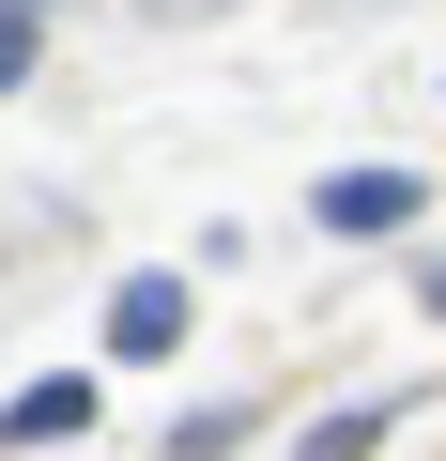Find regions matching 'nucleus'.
<instances>
[{
    "instance_id": "obj_1",
    "label": "nucleus",
    "mask_w": 446,
    "mask_h": 461,
    "mask_svg": "<svg viewBox=\"0 0 446 461\" xmlns=\"http://www.w3.org/2000/svg\"><path fill=\"white\" fill-rule=\"evenodd\" d=\"M415 200H431L415 169H323V185H308V215L339 230V247H385V230H415Z\"/></svg>"
},
{
    "instance_id": "obj_2",
    "label": "nucleus",
    "mask_w": 446,
    "mask_h": 461,
    "mask_svg": "<svg viewBox=\"0 0 446 461\" xmlns=\"http://www.w3.org/2000/svg\"><path fill=\"white\" fill-rule=\"evenodd\" d=\"M185 323H200V293H185V277H154V262H139V277L108 293V354H123V369H154V354H169Z\"/></svg>"
},
{
    "instance_id": "obj_3",
    "label": "nucleus",
    "mask_w": 446,
    "mask_h": 461,
    "mask_svg": "<svg viewBox=\"0 0 446 461\" xmlns=\"http://www.w3.org/2000/svg\"><path fill=\"white\" fill-rule=\"evenodd\" d=\"M77 430H93V384H77V369H47V384L0 400V446H77Z\"/></svg>"
},
{
    "instance_id": "obj_4",
    "label": "nucleus",
    "mask_w": 446,
    "mask_h": 461,
    "mask_svg": "<svg viewBox=\"0 0 446 461\" xmlns=\"http://www.w3.org/2000/svg\"><path fill=\"white\" fill-rule=\"evenodd\" d=\"M369 446H385V415H369V400H354V415H323V430H293V461H369Z\"/></svg>"
},
{
    "instance_id": "obj_5",
    "label": "nucleus",
    "mask_w": 446,
    "mask_h": 461,
    "mask_svg": "<svg viewBox=\"0 0 446 461\" xmlns=\"http://www.w3.org/2000/svg\"><path fill=\"white\" fill-rule=\"evenodd\" d=\"M32 47H47L32 16H0V93H16V77H32Z\"/></svg>"
},
{
    "instance_id": "obj_6",
    "label": "nucleus",
    "mask_w": 446,
    "mask_h": 461,
    "mask_svg": "<svg viewBox=\"0 0 446 461\" xmlns=\"http://www.w3.org/2000/svg\"><path fill=\"white\" fill-rule=\"evenodd\" d=\"M154 16H215V0H154Z\"/></svg>"
},
{
    "instance_id": "obj_7",
    "label": "nucleus",
    "mask_w": 446,
    "mask_h": 461,
    "mask_svg": "<svg viewBox=\"0 0 446 461\" xmlns=\"http://www.w3.org/2000/svg\"><path fill=\"white\" fill-rule=\"evenodd\" d=\"M0 16H47V0H0Z\"/></svg>"
}]
</instances>
